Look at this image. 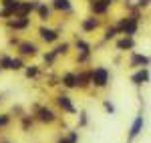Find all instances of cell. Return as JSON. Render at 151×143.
<instances>
[{
  "label": "cell",
  "instance_id": "6da1fadb",
  "mask_svg": "<svg viewBox=\"0 0 151 143\" xmlns=\"http://www.w3.org/2000/svg\"><path fill=\"white\" fill-rule=\"evenodd\" d=\"M89 81H91V85L95 89H105L111 83V73H109L107 67H95L91 71V75H89Z\"/></svg>",
  "mask_w": 151,
  "mask_h": 143
},
{
  "label": "cell",
  "instance_id": "484cf974",
  "mask_svg": "<svg viewBox=\"0 0 151 143\" xmlns=\"http://www.w3.org/2000/svg\"><path fill=\"white\" fill-rule=\"evenodd\" d=\"M77 48H79V52H91V47H89L83 38H79V40H77Z\"/></svg>",
  "mask_w": 151,
  "mask_h": 143
},
{
  "label": "cell",
  "instance_id": "5b68a950",
  "mask_svg": "<svg viewBox=\"0 0 151 143\" xmlns=\"http://www.w3.org/2000/svg\"><path fill=\"white\" fill-rule=\"evenodd\" d=\"M55 103H57V107L63 113H69V115H75L77 113V107H75V103H73V99L69 95H57Z\"/></svg>",
  "mask_w": 151,
  "mask_h": 143
},
{
  "label": "cell",
  "instance_id": "ba28073f",
  "mask_svg": "<svg viewBox=\"0 0 151 143\" xmlns=\"http://www.w3.org/2000/svg\"><path fill=\"white\" fill-rule=\"evenodd\" d=\"M18 52H20V57H35V55H38V47L35 42H20Z\"/></svg>",
  "mask_w": 151,
  "mask_h": 143
},
{
  "label": "cell",
  "instance_id": "ffe728a7",
  "mask_svg": "<svg viewBox=\"0 0 151 143\" xmlns=\"http://www.w3.org/2000/svg\"><path fill=\"white\" fill-rule=\"evenodd\" d=\"M24 69V63L22 59L18 57V59H10V65H8V71H22Z\"/></svg>",
  "mask_w": 151,
  "mask_h": 143
},
{
  "label": "cell",
  "instance_id": "9c48e42d",
  "mask_svg": "<svg viewBox=\"0 0 151 143\" xmlns=\"http://www.w3.org/2000/svg\"><path fill=\"white\" fill-rule=\"evenodd\" d=\"M131 67H133V69L149 67V57H147V55H139V52H133V57H131Z\"/></svg>",
  "mask_w": 151,
  "mask_h": 143
},
{
  "label": "cell",
  "instance_id": "7402d4cb",
  "mask_svg": "<svg viewBox=\"0 0 151 143\" xmlns=\"http://www.w3.org/2000/svg\"><path fill=\"white\" fill-rule=\"evenodd\" d=\"M65 141L67 143H79V131H67L65 133Z\"/></svg>",
  "mask_w": 151,
  "mask_h": 143
},
{
  "label": "cell",
  "instance_id": "e575fe53",
  "mask_svg": "<svg viewBox=\"0 0 151 143\" xmlns=\"http://www.w3.org/2000/svg\"><path fill=\"white\" fill-rule=\"evenodd\" d=\"M0 71H2V69H0Z\"/></svg>",
  "mask_w": 151,
  "mask_h": 143
},
{
  "label": "cell",
  "instance_id": "f546056e",
  "mask_svg": "<svg viewBox=\"0 0 151 143\" xmlns=\"http://www.w3.org/2000/svg\"><path fill=\"white\" fill-rule=\"evenodd\" d=\"M57 143H67V141H65V135H60V137L57 139Z\"/></svg>",
  "mask_w": 151,
  "mask_h": 143
},
{
  "label": "cell",
  "instance_id": "cb8c5ba5",
  "mask_svg": "<svg viewBox=\"0 0 151 143\" xmlns=\"http://www.w3.org/2000/svg\"><path fill=\"white\" fill-rule=\"evenodd\" d=\"M69 47H70L69 42H63V45H58V47L55 48V50H52V52H55V55H57V57H58V55H67V50H69Z\"/></svg>",
  "mask_w": 151,
  "mask_h": 143
},
{
  "label": "cell",
  "instance_id": "603a6c76",
  "mask_svg": "<svg viewBox=\"0 0 151 143\" xmlns=\"http://www.w3.org/2000/svg\"><path fill=\"white\" fill-rule=\"evenodd\" d=\"M103 109L109 113V115H115V113H117V107L109 101V99H105V101H103Z\"/></svg>",
  "mask_w": 151,
  "mask_h": 143
},
{
  "label": "cell",
  "instance_id": "83f0119b",
  "mask_svg": "<svg viewBox=\"0 0 151 143\" xmlns=\"http://www.w3.org/2000/svg\"><path fill=\"white\" fill-rule=\"evenodd\" d=\"M8 65H10V57L2 55V57H0V69H6V71H8Z\"/></svg>",
  "mask_w": 151,
  "mask_h": 143
},
{
  "label": "cell",
  "instance_id": "e0dca14e",
  "mask_svg": "<svg viewBox=\"0 0 151 143\" xmlns=\"http://www.w3.org/2000/svg\"><path fill=\"white\" fill-rule=\"evenodd\" d=\"M52 8L55 10H70L73 8V2L70 0H52Z\"/></svg>",
  "mask_w": 151,
  "mask_h": 143
},
{
  "label": "cell",
  "instance_id": "ac0fdd59",
  "mask_svg": "<svg viewBox=\"0 0 151 143\" xmlns=\"http://www.w3.org/2000/svg\"><path fill=\"white\" fill-rule=\"evenodd\" d=\"M89 75H91V73H79V75H77V89H85V87L91 85Z\"/></svg>",
  "mask_w": 151,
  "mask_h": 143
},
{
  "label": "cell",
  "instance_id": "4dcf8cb0",
  "mask_svg": "<svg viewBox=\"0 0 151 143\" xmlns=\"http://www.w3.org/2000/svg\"><path fill=\"white\" fill-rule=\"evenodd\" d=\"M0 143H12V141H0Z\"/></svg>",
  "mask_w": 151,
  "mask_h": 143
},
{
  "label": "cell",
  "instance_id": "30bf717a",
  "mask_svg": "<svg viewBox=\"0 0 151 143\" xmlns=\"http://www.w3.org/2000/svg\"><path fill=\"white\" fill-rule=\"evenodd\" d=\"M135 47V40H133V36H123L121 40H117V50H121V52H127L131 48Z\"/></svg>",
  "mask_w": 151,
  "mask_h": 143
},
{
  "label": "cell",
  "instance_id": "d6986e66",
  "mask_svg": "<svg viewBox=\"0 0 151 143\" xmlns=\"http://www.w3.org/2000/svg\"><path fill=\"white\" fill-rule=\"evenodd\" d=\"M10 123H12L10 113H0V131H2V129H8Z\"/></svg>",
  "mask_w": 151,
  "mask_h": 143
},
{
  "label": "cell",
  "instance_id": "277c9868",
  "mask_svg": "<svg viewBox=\"0 0 151 143\" xmlns=\"http://www.w3.org/2000/svg\"><path fill=\"white\" fill-rule=\"evenodd\" d=\"M117 30L121 34H127V36H133L137 32V18L135 16H129V18H123L121 22L117 24Z\"/></svg>",
  "mask_w": 151,
  "mask_h": 143
},
{
  "label": "cell",
  "instance_id": "52a82bcc",
  "mask_svg": "<svg viewBox=\"0 0 151 143\" xmlns=\"http://www.w3.org/2000/svg\"><path fill=\"white\" fill-rule=\"evenodd\" d=\"M38 34H40V38L45 40V42H57L58 40V30H55V28H48V26H40L38 28Z\"/></svg>",
  "mask_w": 151,
  "mask_h": 143
},
{
  "label": "cell",
  "instance_id": "9a60e30c",
  "mask_svg": "<svg viewBox=\"0 0 151 143\" xmlns=\"http://www.w3.org/2000/svg\"><path fill=\"white\" fill-rule=\"evenodd\" d=\"M109 6H111V4H109V2H105V0H97V2H91V10L95 12V14H105V12L109 10Z\"/></svg>",
  "mask_w": 151,
  "mask_h": 143
},
{
  "label": "cell",
  "instance_id": "8992f818",
  "mask_svg": "<svg viewBox=\"0 0 151 143\" xmlns=\"http://www.w3.org/2000/svg\"><path fill=\"white\" fill-rule=\"evenodd\" d=\"M131 83L135 85V87H143V85L149 83V69L147 67H141L137 71L133 73V77H131Z\"/></svg>",
  "mask_w": 151,
  "mask_h": 143
},
{
  "label": "cell",
  "instance_id": "4316f807",
  "mask_svg": "<svg viewBox=\"0 0 151 143\" xmlns=\"http://www.w3.org/2000/svg\"><path fill=\"white\" fill-rule=\"evenodd\" d=\"M117 34H119L117 26H111V28H107V32H105V40H111V38H115Z\"/></svg>",
  "mask_w": 151,
  "mask_h": 143
},
{
  "label": "cell",
  "instance_id": "8fae6325",
  "mask_svg": "<svg viewBox=\"0 0 151 143\" xmlns=\"http://www.w3.org/2000/svg\"><path fill=\"white\" fill-rule=\"evenodd\" d=\"M28 26H30V18H26V16H16L14 20H10V28L14 30H24Z\"/></svg>",
  "mask_w": 151,
  "mask_h": 143
},
{
  "label": "cell",
  "instance_id": "d4e9b609",
  "mask_svg": "<svg viewBox=\"0 0 151 143\" xmlns=\"http://www.w3.org/2000/svg\"><path fill=\"white\" fill-rule=\"evenodd\" d=\"M87 125H89V113L81 111V115H79V127H87Z\"/></svg>",
  "mask_w": 151,
  "mask_h": 143
},
{
  "label": "cell",
  "instance_id": "3957f363",
  "mask_svg": "<svg viewBox=\"0 0 151 143\" xmlns=\"http://www.w3.org/2000/svg\"><path fill=\"white\" fill-rule=\"evenodd\" d=\"M143 129H145V117H143V113H139V115H137V117L133 119L131 127H129L127 139H129V141H135V139L139 137L141 133H143Z\"/></svg>",
  "mask_w": 151,
  "mask_h": 143
},
{
  "label": "cell",
  "instance_id": "5bb4252c",
  "mask_svg": "<svg viewBox=\"0 0 151 143\" xmlns=\"http://www.w3.org/2000/svg\"><path fill=\"white\" fill-rule=\"evenodd\" d=\"M81 28H83V32H93V30L99 28V20L93 18V16H89V18H85L81 22Z\"/></svg>",
  "mask_w": 151,
  "mask_h": 143
},
{
  "label": "cell",
  "instance_id": "2e32d148",
  "mask_svg": "<svg viewBox=\"0 0 151 143\" xmlns=\"http://www.w3.org/2000/svg\"><path fill=\"white\" fill-rule=\"evenodd\" d=\"M36 10H38V16H40V20L42 22H47V20H50V6H47V4H38L36 6Z\"/></svg>",
  "mask_w": 151,
  "mask_h": 143
},
{
  "label": "cell",
  "instance_id": "44dd1931",
  "mask_svg": "<svg viewBox=\"0 0 151 143\" xmlns=\"http://www.w3.org/2000/svg\"><path fill=\"white\" fill-rule=\"evenodd\" d=\"M38 73H40V69H38L36 65H30V67H24V75H26L28 79H36V77H38Z\"/></svg>",
  "mask_w": 151,
  "mask_h": 143
},
{
  "label": "cell",
  "instance_id": "1f68e13d",
  "mask_svg": "<svg viewBox=\"0 0 151 143\" xmlns=\"http://www.w3.org/2000/svg\"><path fill=\"white\" fill-rule=\"evenodd\" d=\"M105 2H109V4H111V2H113V0H105Z\"/></svg>",
  "mask_w": 151,
  "mask_h": 143
},
{
  "label": "cell",
  "instance_id": "4fadbf2b",
  "mask_svg": "<svg viewBox=\"0 0 151 143\" xmlns=\"http://www.w3.org/2000/svg\"><path fill=\"white\" fill-rule=\"evenodd\" d=\"M60 83L67 89H77V73H65L63 79H60Z\"/></svg>",
  "mask_w": 151,
  "mask_h": 143
},
{
  "label": "cell",
  "instance_id": "7c38bea8",
  "mask_svg": "<svg viewBox=\"0 0 151 143\" xmlns=\"http://www.w3.org/2000/svg\"><path fill=\"white\" fill-rule=\"evenodd\" d=\"M20 117V129H22L24 133H28L32 127H35V115H18Z\"/></svg>",
  "mask_w": 151,
  "mask_h": 143
},
{
  "label": "cell",
  "instance_id": "f1b7e54d",
  "mask_svg": "<svg viewBox=\"0 0 151 143\" xmlns=\"http://www.w3.org/2000/svg\"><path fill=\"white\" fill-rule=\"evenodd\" d=\"M137 6L139 8H147L149 6V0H137Z\"/></svg>",
  "mask_w": 151,
  "mask_h": 143
},
{
  "label": "cell",
  "instance_id": "7a4b0ae2",
  "mask_svg": "<svg viewBox=\"0 0 151 143\" xmlns=\"http://www.w3.org/2000/svg\"><path fill=\"white\" fill-rule=\"evenodd\" d=\"M35 119L45 123V125H52V123L58 121V115H57V111H52L47 105H38V107H35Z\"/></svg>",
  "mask_w": 151,
  "mask_h": 143
},
{
  "label": "cell",
  "instance_id": "d6a6232c",
  "mask_svg": "<svg viewBox=\"0 0 151 143\" xmlns=\"http://www.w3.org/2000/svg\"><path fill=\"white\" fill-rule=\"evenodd\" d=\"M0 101H2V97H0Z\"/></svg>",
  "mask_w": 151,
  "mask_h": 143
},
{
  "label": "cell",
  "instance_id": "836d02e7",
  "mask_svg": "<svg viewBox=\"0 0 151 143\" xmlns=\"http://www.w3.org/2000/svg\"><path fill=\"white\" fill-rule=\"evenodd\" d=\"M91 2H93V0H91Z\"/></svg>",
  "mask_w": 151,
  "mask_h": 143
}]
</instances>
